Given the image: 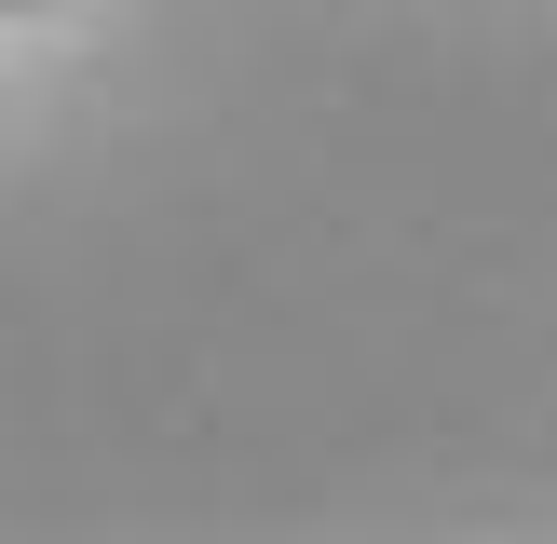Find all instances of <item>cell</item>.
<instances>
[{"label": "cell", "instance_id": "1", "mask_svg": "<svg viewBox=\"0 0 557 544\" xmlns=\"http://www.w3.org/2000/svg\"><path fill=\"white\" fill-rule=\"evenodd\" d=\"M0 14H27V0H0Z\"/></svg>", "mask_w": 557, "mask_h": 544}]
</instances>
